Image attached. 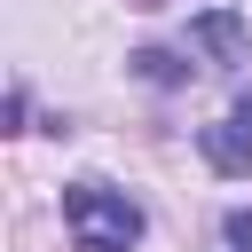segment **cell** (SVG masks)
Returning <instances> with one entry per match:
<instances>
[{
  "label": "cell",
  "instance_id": "277c9868",
  "mask_svg": "<svg viewBox=\"0 0 252 252\" xmlns=\"http://www.w3.org/2000/svg\"><path fill=\"white\" fill-rule=\"evenodd\" d=\"M134 71H142L150 87H181V79H189V71H181V55H165V47H142V55H134Z\"/></svg>",
  "mask_w": 252,
  "mask_h": 252
},
{
  "label": "cell",
  "instance_id": "7a4b0ae2",
  "mask_svg": "<svg viewBox=\"0 0 252 252\" xmlns=\"http://www.w3.org/2000/svg\"><path fill=\"white\" fill-rule=\"evenodd\" d=\"M197 150H205V165H213L220 181H244V173H252V94H244L228 118H213V126L197 134Z\"/></svg>",
  "mask_w": 252,
  "mask_h": 252
},
{
  "label": "cell",
  "instance_id": "5b68a950",
  "mask_svg": "<svg viewBox=\"0 0 252 252\" xmlns=\"http://www.w3.org/2000/svg\"><path fill=\"white\" fill-rule=\"evenodd\" d=\"M220 236H228V252H252V213H244V205H236V213H228V220H220Z\"/></svg>",
  "mask_w": 252,
  "mask_h": 252
},
{
  "label": "cell",
  "instance_id": "6da1fadb",
  "mask_svg": "<svg viewBox=\"0 0 252 252\" xmlns=\"http://www.w3.org/2000/svg\"><path fill=\"white\" fill-rule=\"evenodd\" d=\"M63 220L79 252H134L142 244V205L118 197L110 181H71L63 189Z\"/></svg>",
  "mask_w": 252,
  "mask_h": 252
},
{
  "label": "cell",
  "instance_id": "3957f363",
  "mask_svg": "<svg viewBox=\"0 0 252 252\" xmlns=\"http://www.w3.org/2000/svg\"><path fill=\"white\" fill-rule=\"evenodd\" d=\"M189 39H197L213 63H244V16H236V8H205V16L189 24Z\"/></svg>",
  "mask_w": 252,
  "mask_h": 252
}]
</instances>
